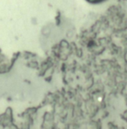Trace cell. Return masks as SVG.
I'll list each match as a JSON object with an SVG mask.
<instances>
[{"mask_svg":"<svg viewBox=\"0 0 127 129\" xmlns=\"http://www.w3.org/2000/svg\"><path fill=\"white\" fill-rule=\"evenodd\" d=\"M86 1L91 4H99V3H102L106 0H86Z\"/></svg>","mask_w":127,"mask_h":129,"instance_id":"6da1fadb","label":"cell"}]
</instances>
